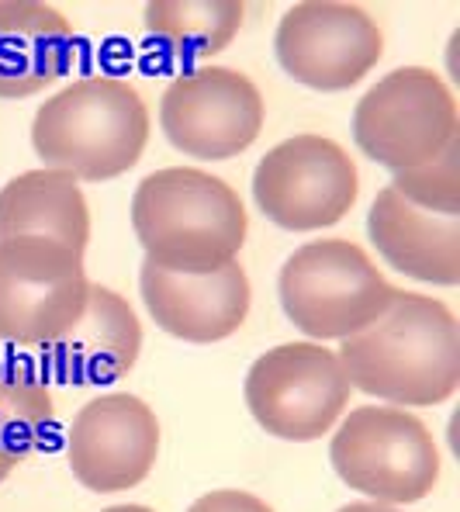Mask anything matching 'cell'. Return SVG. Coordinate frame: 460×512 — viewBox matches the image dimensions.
<instances>
[{"instance_id":"cell-22","label":"cell","mask_w":460,"mask_h":512,"mask_svg":"<svg viewBox=\"0 0 460 512\" xmlns=\"http://www.w3.org/2000/svg\"><path fill=\"white\" fill-rule=\"evenodd\" d=\"M336 512H402V509H395V506H381V502H350V506H343V509H336Z\"/></svg>"},{"instance_id":"cell-16","label":"cell","mask_w":460,"mask_h":512,"mask_svg":"<svg viewBox=\"0 0 460 512\" xmlns=\"http://www.w3.org/2000/svg\"><path fill=\"white\" fill-rule=\"evenodd\" d=\"M73 28L39 0H0V101L42 94L73 63Z\"/></svg>"},{"instance_id":"cell-11","label":"cell","mask_w":460,"mask_h":512,"mask_svg":"<svg viewBox=\"0 0 460 512\" xmlns=\"http://www.w3.org/2000/svg\"><path fill=\"white\" fill-rule=\"evenodd\" d=\"M160 125L173 149L194 160H232L263 128V97L246 73L201 66L163 90Z\"/></svg>"},{"instance_id":"cell-19","label":"cell","mask_w":460,"mask_h":512,"mask_svg":"<svg viewBox=\"0 0 460 512\" xmlns=\"http://www.w3.org/2000/svg\"><path fill=\"white\" fill-rule=\"evenodd\" d=\"M56 423V405L32 371H0V481L42 447Z\"/></svg>"},{"instance_id":"cell-1","label":"cell","mask_w":460,"mask_h":512,"mask_svg":"<svg viewBox=\"0 0 460 512\" xmlns=\"http://www.w3.org/2000/svg\"><path fill=\"white\" fill-rule=\"evenodd\" d=\"M350 381L377 402L440 405L460 384V326L440 298L395 291L384 315L339 346Z\"/></svg>"},{"instance_id":"cell-20","label":"cell","mask_w":460,"mask_h":512,"mask_svg":"<svg viewBox=\"0 0 460 512\" xmlns=\"http://www.w3.org/2000/svg\"><path fill=\"white\" fill-rule=\"evenodd\" d=\"M388 187L422 212L460 218V135L436 160L412 170H398Z\"/></svg>"},{"instance_id":"cell-5","label":"cell","mask_w":460,"mask_h":512,"mask_svg":"<svg viewBox=\"0 0 460 512\" xmlns=\"http://www.w3.org/2000/svg\"><path fill=\"white\" fill-rule=\"evenodd\" d=\"M339 478L381 506L422 502L440 481V447L422 419L398 405H360L329 443Z\"/></svg>"},{"instance_id":"cell-7","label":"cell","mask_w":460,"mask_h":512,"mask_svg":"<svg viewBox=\"0 0 460 512\" xmlns=\"http://www.w3.org/2000/svg\"><path fill=\"white\" fill-rule=\"evenodd\" d=\"M343 364L322 343H281L260 353L246 374V405L270 436L312 443L336 429L350 405Z\"/></svg>"},{"instance_id":"cell-2","label":"cell","mask_w":460,"mask_h":512,"mask_svg":"<svg viewBox=\"0 0 460 512\" xmlns=\"http://www.w3.org/2000/svg\"><path fill=\"white\" fill-rule=\"evenodd\" d=\"M132 229L153 267L215 274L243 250L250 218L222 177L194 167H163L135 187Z\"/></svg>"},{"instance_id":"cell-21","label":"cell","mask_w":460,"mask_h":512,"mask_svg":"<svg viewBox=\"0 0 460 512\" xmlns=\"http://www.w3.org/2000/svg\"><path fill=\"white\" fill-rule=\"evenodd\" d=\"M187 512H274L263 499H256L250 492H239V488H218V492L201 495Z\"/></svg>"},{"instance_id":"cell-10","label":"cell","mask_w":460,"mask_h":512,"mask_svg":"<svg viewBox=\"0 0 460 512\" xmlns=\"http://www.w3.org/2000/svg\"><path fill=\"white\" fill-rule=\"evenodd\" d=\"M281 70L312 90H350L384 56V35L364 7L339 0H301L288 7L274 35Z\"/></svg>"},{"instance_id":"cell-12","label":"cell","mask_w":460,"mask_h":512,"mask_svg":"<svg viewBox=\"0 0 460 512\" xmlns=\"http://www.w3.org/2000/svg\"><path fill=\"white\" fill-rule=\"evenodd\" d=\"M160 457V419L128 391L90 398L66 433L73 478L97 495L142 485Z\"/></svg>"},{"instance_id":"cell-9","label":"cell","mask_w":460,"mask_h":512,"mask_svg":"<svg viewBox=\"0 0 460 512\" xmlns=\"http://www.w3.org/2000/svg\"><path fill=\"white\" fill-rule=\"evenodd\" d=\"M357 194V163L326 135H291L253 170L256 208L288 232H315L343 222L357 205Z\"/></svg>"},{"instance_id":"cell-17","label":"cell","mask_w":460,"mask_h":512,"mask_svg":"<svg viewBox=\"0 0 460 512\" xmlns=\"http://www.w3.org/2000/svg\"><path fill=\"white\" fill-rule=\"evenodd\" d=\"M39 236L84 256L90 243V208L80 180L63 170L39 167L0 187V239Z\"/></svg>"},{"instance_id":"cell-3","label":"cell","mask_w":460,"mask_h":512,"mask_svg":"<svg viewBox=\"0 0 460 512\" xmlns=\"http://www.w3.org/2000/svg\"><path fill=\"white\" fill-rule=\"evenodd\" d=\"M149 108L128 80L84 77L45 97L32 118L39 160L77 180H115L142 160Z\"/></svg>"},{"instance_id":"cell-6","label":"cell","mask_w":460,"mask_h":512,"mask_svg":"<svg viewBox=\"0 0 460 512\" xmlns=\"http://www.w3.org/2000/svg\"><path fill=\"white\" fill-rule=\"evenodd\" d=\"M460 135L457 97L426 66H402L357 101L353 139L360 153L391 173L436 160Z\"/></svg>"},{"instance_id":"cell-23","label":"cell","mask_w":460,"mask_h":512,"mask_svg":"<svg viewBox=\"0 0 460 512\" xmlns=\"http://www.w3.org/2000/svg\"><path fill=\"white\" fill-rule=\"evenodd\" d=\"M101 512H153V509L139 506V502H125V506H111V509H101Z\"/></svg>"},{"instance_id":"cell-18","label":"cell","mask_w":460,"mask_h":512,"mask_svg":"<svg viewBox=\"0 0 460 512\" xmlns=\"http://www.w3.org/2000/svg\"><path fill=\"white\" fill-rule=\"evenodd\" d=\"M246 18L239 0H153L146 28L163 49L177 56H218L229 49Z\"/></svg>"},{"instance_id":"cell-15","label":"cell","mask_w":460,"mask_h":512,"mask_svg":"<svg viewBox=\"0 0 460 512\" xmlns=\"http://www.w3.org/2000/svg\"><path fill=\"white\" fill-rule=\"evenodd\" d=\"M374 250L398 274L422 284H460V218L422 212L398 191H377L367 215Z\"/></svg>"},{"instance_id":"cell-13","label":"cell","mask_w":460,"mask_h":512,"mask_svg":"<svg viewBox=\"0 0 460 512\" xmlns=\"http://www.w3.org/2000/svg\"><path fill=\"white\" fill-rule=\"evenodd\" d=\"M139 291L146 312L163 333L184 343L229 340L250 315V274L232 260L215 274H170L153 263H142Z\"/></svg>"},{"instance_id":"cell-4","label":"cell","mask_w":460,"mask_h":512,"mask_svg":"<svg viewBox=\"0 0 460 512\" xmlns=\"http://www.w3.org/2000/svg\"><path fill=\"white\" fill-rule=\"evenodd\" d=\"M284 315L312 340H350L384 315L395 284L350 239L298 246L277 277Z\"/></svg>"},{"instance_id":"cell-14","label":"cell","mask_w":460,"mask_h":512,"mask_svg":"<svg viewBox=\"0 0 460 512\" xmlns=\"http://www.w3.org/2000/svg\"><path fill=\"white\" fill-rule=\"evenodd\" d=\"M45 364L66 384H108L125 378L142 350V326L132 305L111 288L90 284L87 305L80 319L42 346Z\"/></svg>"},{"instance_id":"cell-8","label":"cell","mask_w":460,"mask_h":512,"mask_svg":"<svg viewBox=\"0 0 460 512\" xmlns=\"http://www.w3.org/2000/svg\"><path fill=\"white\" fill-rule=\"evenodd\" d=\"M90 295L84 256L39 236L0 239V340L49 346L80 319Z\"/></svg>"}]
</instances>
